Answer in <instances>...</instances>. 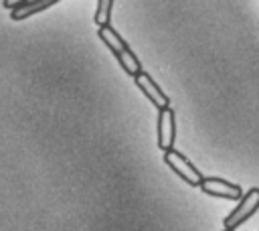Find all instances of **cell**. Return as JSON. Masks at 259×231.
Here are the masks:
<instances>
[{
	"label": "cell",
	"instance_id": "obj_3",
	"mask_svg": "<svg viewBox=\"0 0 259 231\" xmlns=\"http://www.w3.org/2000/svg\"><path fill=\"white\" fill-rule=\"evenodd\" d=\"M164 164L176 174V176H180V180H184L188 186H200V182H202V172L182 154V152H178V150H166L164 152Z\"/></svg>",
	"mask_w": 259,
	"mask_h": 231
},
{
	"label": "cell",
	"instance_id": "obj_7",
	"mask_svg": "<svg viewBox=\"0 0 259 231\" xmlns=\"http://www.w3.org/2000/svg\"><path fill=\"white\" fill-rule=\"evenodd\" d=\"M57 2H61V0H28V2L16 6L14 10H10V18L12 20H24V18H28L32 14H38V12L47 10V8H51Z\"/></svg>",
	"mask_w": 259,
	"mask_h": 231
},
{
	"label": "cell",
	"instance_id": "obj_8",
	"mask_svg": "<svg viewBox=\"0 0 259 231\" xmlns=\"http://www.w3.org/2000/svg\"><path fill=\"white\" fill-rule=\"evenodd\" d=\"M111 8H113V0H97V8L93 14V20L97 26H107L111 20Z\"/></svg>",
	"mask_w": 259,
	"mask_h": 231
},
{
	"label": "cell",
	"instance_id": "obj_1",
	"mask_svg": "<svg viewBox=\"0 0 259 231\" xmlns=\"http://www.w3.org/2000/svg\"><path fill=\"white\" fill-rule=\"evenodd\" d=\"M97 36L103 41V45L111 51V55L117 59V63L121 65V69H123L130 77H136L138 73L144 71L140 59L136 57V53L127 47V43L123 41V36H121L115 28H111L109 24H107V26H99Z\"/></svg>",
	"mask_w": 259,
	"mask_h": 231
},
{
	"label": "cell",
	"instance_id": "obj_9",
	"mask_svg": "<svg viewBox=\"0 0 259 231\" xmlns=\"http://www.w3.org/2000/svg\"><path fill=\"white\" fill-rule=\"evenodd\" d=\"M223 231H225V229H223Z\"/></svg>",
	"mask_w": 259,
	"mask_h": 231
},
{
	"label": "cell",
	"instance_id": "obj_4",
	"mask_svg": "<svg viewBox=\"0 0 259 231\" xmlns=\"http://www.w3.org/2000/svg\"><path fill=\"white\" fill-rule=\"evenodd\" d=\"M198 188L208 197H217V199H225V201H239L243 197V188L239 184L229 182L219 176H202V182Z\"/></svg>",
	"mask_w": 259,
	"mask_h": 231
},
{
	"label": "cell",
	"instance_id": "obj_2",
	"mask_svg": "<svg viewBox=\"0 0 259 231\" xmlns=\"http://www.w3.org/2000/svg\"><path fill=\"white\" fill-rule=\"evenodd\" d=\"M257 209H259V186H253L247 192H243V197L237 201V207L223 219L225 231H235L237 227H241L257 213Z\"/></svg>",
	"mask_w": 259,
	"mask_h": 231
},
{
	"label": "cell",
	"instance_id": "obj_6",
	"mask_svg": "<svg viewBox=\"0 0 259 231\" xmlns=\"http://www.w3.org/2000/svg\"><path fill=\"white\" fill-rule=\"evenodd\" d=\"M134 83H136V87L148 97V101L152 103V105H156L158 109H162V107H168L170 105V97L160 89V85L152 79V75L148 73V71H142V73H138L136 77H134Z\"/></svg>",
	"mask_w": 259,
	"mask_h": 231
},
{
	"label": "cell",
	"instance_id": "obj_5",
	"mask_svg": "<svg viewBox=\"0 0 259 231\" xmlns=\"http://www.w3.org/2000/svg\"><path fill=\"white\" fill-rule=\"evenodd\" d=\"M156 132H158V148L162 152L172 150L174 148V140H176V113H174V109L170 105L158 109Z\"/></svg>",
	"mask_w": 259,
	"mask_h": 231
}]
</instances>
